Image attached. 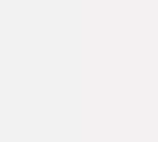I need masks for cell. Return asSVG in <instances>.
Returning a JSON list of instances; mask_svg holds the SVG:
<instances>
[]
</instances>
